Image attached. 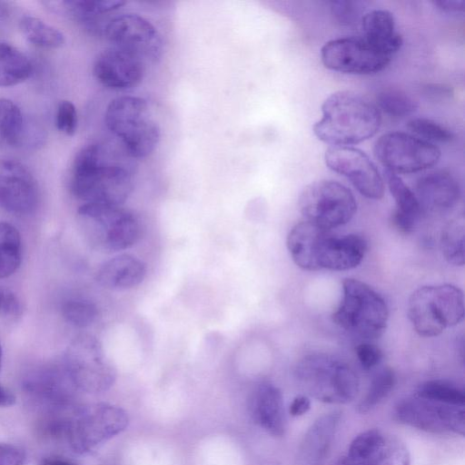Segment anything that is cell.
<instances>
[{
	"label": "cell",
	"instance_id": "obj_20",
	"mask_svg": "<svg viewBox=\"0 0 465 465\" xmlns=\"http://www.w3.org/2000/svg\"><path fill=\"white\" fill-rule=\"evenodd\" d=\"M25 393L49 411H61L72 401L74 388L64 368L45 366L30 372L23 382Z\"/></svg>",
	"mask_w": 465,
	"mask_h": 465
},
{
	"label": "cell",
	"instance_id": "obj_33",
	"mask_svg": "<svg viewBox=\"0 0 465 465\" xmlns=\"http://www.w3.org/2000/svg\"><path fill=\"white\" fill-rule=\"evenodd\" d=\"M25 119L15 103L0 98V147L5 144L15 145Z\"/></svg>",
	"mask_w": 465,
	"mask_h": 465
},
{
	"label": "cell",
	"instance_id": "obj_44",
	"mask_svg": "<svg viewBox=\"0 0 465 465\" xmlns=\"http://www.w3.org/2000/svg\"><path fill=\"white\" fill-rule=\"evenodd\" d=\"M434 4L442 11L448 13L460 12L464 8V1L440 0L435 1Z\"/></svg>",
	"mask_w": 465,
	"mask_h": 465
},
{
	"label": "cell",
	"instance_id": "obj_22",
	"mask_svg": "<svg viewBox=\"0 0 465 465\" xmlns=\"http://www.w3.org/2000/svg\"><path fill=\"white\" fill-rule=\"evenodd\" d=\"M414 193L421 210L441 213L457 203L460 189L450 173L438 170L420 176L416 182Z\"/></svg>",
	"mask_w": 465,
	"mask_h": 465
},
{
	"label": "cell",
	"instance_id": "obj_2",
	"mask_svg": "<svg viewBox=\"0 0 465 465\" xmlns=\"http://www.w3.org/2000/svg\"><path fill=\"white\" fill-rule=\"evenodd\" d=\"M287 249L294 263L304 271H348L364 258L367 242L359 234L337 235L308 221L289 232Z\"/></svg>",
	"mask_w": 465,
	"mask_h": 465
},
{
	"label": "cell",
	"instance_id": "obj_36",
	"mask_svg": "<svg viewBox=\"0 0 465 465\" xmlns=\"http://www.w3.org/2000/svg\"><path fill=\"white\" fill-rule=\"evenodd\" d=\"M64 318L70 324L84 328L90 326L98 315L96 305L84 299H72L66 301L62 307Z\"/></svg>",
	"mask_w": 465,
	"mask_h": 465
},
{
	"label": "cell",
	"instance_id": "obj_24",
	"mask_svg": "<svg viewBox=\"0 0 465 465\" xmlns=\"http://www.w3.org/2000/svg\"><path fill=\"white\" fill-rule=\"evenodd\" d=\"M254 420L270 434L280 437L286 430V417L282 392L270 382L260 384L251 400Z\"/></svg>",
	"mask_w": 465,
	"mask_h": 465
},
{
	"label": "cell",
	"instance_id": "obj_5",
	"mask_svg": "<svg viewBox=\"0 0 465 465\" xmlns=\"http://www.w3.org/2000/svg\"><path fill=\"white\" fill-rule=\"evenodd\" d=\"M107 129L122 143L131 158H144L156 148L161 130L149 114L146 101L137 96L113 99L104 113Z\"/></svg>",
	"mask_w": 465,
	"mask_h": 465
},
{
	"label": "cell",
	"instance_id": "obj_9",
	"mask_svg": "<svg viewBox=\"0 0 465 465\" xmlns=\"http://www.w3.org/2000/svg\"><path fill=\"white\" fill-rule=\"evenodd\" d=\"M63 365L74 387L84 392H104L116 379L114 367L92 335L81 334L71 341Z\"/></svg>",
	"mask_w": 465,
	"mask_h": 465
},
{
	"label": "cell",
	"instance_id": "obj_47",
	"mask_svg": "<svg viewBox=\"0 0 465 465\" xmlns=\"http://www.w3.org/2000/svg\"><path fill=\"white\" fill-rule=\"evenodd\" d=\"M10 14V7L7 3L0 2V21L5 20Z\"/></svg>",
	"mask_w": 465,
	"mask_h": 465
},
{
	"label": "cell",
	"instance_id": "obj_28",
	"mask_svg": "<svg viewBox=\"0 0 465 465\" xmlns=\"http://www.w3.org/2000/svg\"><path fill=\"white\" fill-rule=\"evenodd\" d=\"M33 64L13 45L0 40V87H11L31 77Z\"/></svg>",
	"mask_w": 465,
	"mask_h": 465
},
{
	"label": "cell",
	"instance_id": "obj_18",
	"mask_svg": "<svg viewBox=\"0 0 465 465\" xmlns=\"http://www.w3.org/2000/svg\"><path fill=\"white\" fill-rule=\"evenodd\" d=\"M39 203V187L30 169L9 158L0 159V208L15 215L32 213Z\"/></svg>",
	"mask_w": 465,
	"mask_h": 465
},
{
	"label": "cell",
	"instance_id": "obj_17",
	"mask_svg": "<svg viewBox=\"0 0 465 465\" xmlns=\"http://www.w3.org/2000/svg\"><path fill=\"white\" fill-rule=\"evenodd\" d=\"M326 165L351 181L359 193L378 200L384 194V181L369 156L351 146H331L324 155Z\"/></svg>",
	"mask_w": 465,
	"mask_h": 465
},
{
	"label": "cell",
	"instance_id": "obj_10",
	"mask_svg": "<svg viewBox=\"0 0 465 465\" xmlns=\"http://www.w3.org/2000/svg\"><path fill=\"white\" fill-rule=\"evenodd\" d=\"M127 425L128 415L122 408L104 402L89 404L72 413L65 438L75 453L85 454L121 433Z\"/></svg>",
	"mask_w": 465,
	"mask_h": 465
},
{
	"label": "cell",
	"instance_id": "obj_49",
	"mask_svg": "<svg viewBox=\"0 0 465 465\" xmlns=\"http://www.w3.org/2000/svg\"><path fill=\"white\" fill-rule=\"evenodd\" d=\"M2 358H3V351H2V348H1V344H0V368L2 365Z\"/></svg>",
	"mask_w": 465,
	"mask_h": 465
},
{
	"label": "cell",
	"instance_id": "obj_29",
	"mask_svg": "<svg viewBox=\"0 0 465 465\" xmlns=\"http://www.w3.org/2000/svg\"><path fill=\"white\" fill-rule=\"evenodd\" d=\"M19 29L29 43L38 47L60 48L65 42L64 35L59 29L35 16L21 17Z\"/></svg>",
	"mask_w": 465,
	"mask_h": 465
},
{
	"label": "cell",
	"instance_id": "obj_15",
	"mask_svg": "<svg viewBox=\"0 0 465 465\" xmlns=\"http://www.w3.org/2000/svg\"><path fill=\"white\" fill-rule=\"evenodd\" d=\"M104 35L111 46L124 51L146 64L157 61L163 52V40L155 26L137 14L114 15Z\"/></svg>",
	"mask_w": 465,
	"mask_h": 465
},
{
	"label": "cell",
	"instance_id": "obj_11",
	"mask_svg": "<svg viewBox=\"0 0 465 465\" xmlns=\"http://www.w3.org/2000/svg\"><path fill=\"white\" fill-rule=\"evenodd\" d=\"M298 205L305 221L329 231L348 223L357 210L351 190L333 180L308 184L299 197Z\"/></svg>",
	"mask_w": 465,
	"mask_h": 465
},
{
	"label": "cell",
	"instance_id": "obj_8",
	"mask_svg": "<svg viewBox=\"0 0 465 465\" xmlns=\"http://www.w3.org/2000/svg\"><path fill=\"white\" fill-rule=\"evenodd\" d=\"M78 216L87 241L99 251H124L139 239L137 218L122 205L84 203L78 208Z\"/></svg>",
	"mask_w": 465,
	"mask_h": 465
},
{
	"label": "cell",
	"instance_id": "obj_46",
	"mask_svg": "<svg viewBox=\"0 0 465 465\" xmlns=\"http://www.w3.org/2000/svg\"><path fill=\"white\" fill-rule=\"evenodd\" d=\"M42 465H76L72 461L67 460L58 458V457H51L45 459L42 462Z\"/></svg>",
	"mask_w": 465,
	"mask_h": 465
},
{
	"label": "cell",
	"instance_id": "obj_16",
	"mask_svg": "<svg viewBox=\"0 0 465 465\" xmlns=\"http://www.w3.org/2000/svg\"><path fill=\"white\" fill-rule=\"evenodd\" d=\"M337 465H411V455L396 436L371 429L351 440Z\"/></svg>",
	"mask_w": 465,
	"mask_h": 465
},
{
	"label": "cell",
	"instance_id": "obj_35",
	"mask_svg": "<svg viewBox=\"0 0 465 465\" xmlns=\"http://www.w3.org/2000/svg\"><path fill=\"white\" fill-rule=\"evenodd\" d=\"M376 106L391 117H405L411 114L417 108L416 102L404 91L386 88L376 95Z\"/></svg>",
	"mask_w": 465,
	"mask_h": 465
},
{
	"label": "cell",
	"instance_id": "obj_30",
	"mask_svg": "<svg viewBox=\"0 0 465 465\" xmlns=\"http://www.w3.org/2000/svg\"><path fill=\"white\" fill-rule=\"evenodd\" d=\"M22 261V242L17 229L11 223L0 222V279L14 274Z\"/></svg>",
	"mask_w": 465,
	"mask_h": 465
},
{
	"label": "cell",
	"instance_id": "obj_23",
	"mask_svg": "<svg viewBox=\"0 0 465 465\" xmlns=\"http://www.w3.org/2000/svg\"><path fill=\"white\" fill-rule=\"evenodd\" d=\"M340 422L339 412L319 417L306 431L292 465H322Z\"/></svg>",
	"mask_w": 465,
	"mask_h": 465
},
{
	"label": "cell",
	"instance_id": "obj_39",
	"mask_svg": "<svg viewBox=\"0 0 465 465\" xmlns=\"http://www.w3.org/2000/svg\"><path fill=\"white\" fill-rule=\"evenodd\" d=\"M331 5V13L341 25H354L363 15H361V5L359 2L332 1Z\"/></svg>",
	"mask_w": 465,
	"mask_h": 465
},
{
	"label": "cell",
	"instance_id": "obj_45",
	"mask_svg": "<svg viewBox=\"0 0 465 465\" xmlns=\"http://www.w3.org/2000/svg\"><path fill=\"white\" fill-rule=\"evenodd\" d=\"M15 403V395L0 384V407H9Z\"/></svg>",
	"mask_w": 465,
	"mask_h": 465
},
{
	"label": "cell",
	"instance_id": "obj_43",
	"mask_svg": "<svg viewBox=\"0 0 465 465\" xmlns=\"http://www.w3.org/2000/svg\"><path fill=\"white\" fill-rule=\"evenodd\" d=\"M311 408V401L307 396H296L289 408L290 414L293 417H298L305 414Z\"/></svg>",
	"mask_w": 465,
	"mask_h": 465
},
{
	"label": "cell",
	"instance_id": "obj_6",
	"mask_svg": "<svg viewBox=\"0 0 465 465\" xmlns=\"http://www.w3.org/2000/svg\"><path fill=\"white\" fill-rule=\"evenodd\" d=\"M389 308L384 298L367 283L353 278L342 282V298L332 321L345 331L366 340L386 330Z\"/></svg>",
	"mask_w": 465,
	"mask_h": 465
},
{
	"label": "cell",
	"instance_id": "obj_32",
	"mask_svg": "<svg viewBox=\"0 0 465 465\" xmlns=\"http://www.w3.org/2000/svg\"><path fill=\"white\" fill-rule=\"evenodd\" d=\"M415 395L441 403L464 406L463 389L446 380H430L421 383Z\"/></svg>",
	"mask_w": 465,
	"mask_h": 465
},
{
	"label": "cell",
	"instance_id": "obj_27",
	"mask_svg": "<svg viewBox=\"0 0 465 465\" xmlns=\"http://www.w3.org/2000/svg\"><path fill=\"white\" fill-rule=\"evenodd\" d=\"M389 190L396 207L391 214L392 226L401 233H411L421 213V208L414 192L396 173L385 171Z\"/></svg>",
	"mask_w": 465,
	"mask_h": 465
},
{
	"label": "cell",
	"instance_id": "obj_14",
	"mask_svg": "<svg viewBox=\"0 0 465 465\" xmlns=\"http://www.w3.org/2000/svg\"><path fill=\"white\" fill-rule=\"evenodd\" d=\"M321 59L330 70L353 74H369L381 71L391 60L362 36L332 39L322 47Z\"/></svg>",
	"mask_w": 465,
	"mask_h": 465
},
{
	"label": "cell",
	"instance_id": "obj_25",
	"mask_svg": "<svg viewBox=\"0 0 465 465\" xmlns=\"http://www.w3.org/2000/svg\"><path fill=\"white\" fill-rule=\"evenodd\" d=\"M146 272V264L142 260L123 253L104 262L97 272L96 279L107 289L126 290L139 285Z\"/></svg>",
	"mask_w": 465,
	"mask_h": 465
},
{
	"label": "cell",
	"instance_id": "obj_13",
	"mask_svg": "<svg viewBox=\"0 0 465 465\" xmlns=\"http://www.w3.org/2000/svg\"><path fill=\"white\" fill-rule=\"evenodd\" d=\"M394 414L400 422L426 432L460 436L465 432L464 406L413 395L400 401L395 406Z\"/></svg>",
	"mask_w": 465,
	"mask_h": 465
},
{
	"label": "cell",
	"instance_id": "obj_19",
	"mask_svg": "<svg viewBox=\"0 0 465 465\" xmlns=\"http://www.w3.org/2000/svg\"><path fill=\"white\" fill-rule=\"evenodd\" d=\"M144 72V62L113 46L99 53L93 65L95 79L114 90L136 86L143 80Z\"/></svg>",
	"mask_w": 465,
	"mask_h": 465
},
{
	"label": "cell",
	"instance_id": "obj_1",
	"mask_svg": "<svg viewBox=\"0 0 465 465\" xmlns=\"http://www.w3.org/2000/svg\"><path fill=\"white\" fill-rule=\"evenodd\" d=\"M133 164L109 146L91 143L75 154L72 193L84 203L123 205L134 188Z\"/></svg>",
	"mask_w": 465,
	"mask_h": 465
},
{
	"label": "cell",
	"instance_id": "obj_21",
	"mask_svg": "<svg viewBox=\"0 0 465 465\" xmlns=\"http://www.w3.org/2000/svg\"><path fill=\"white\" fill-rule=\"evenodd\" d=\"M50 10L75 20L94 34L104 35L107 24L114 16L109 14L125 5L121 0H70L43 3Z\"/></svg>",
	"mask_w": 465,
	"mask_h": 465
},
{
	"label": "cell",
	"instance_id": "obj_26",
	"mask_svg": "<svg viewBox=\"0 0 465 465\" xmlns=\"http://www.w3.org/2000/svg\"><path fill=\"white\" fill-rule=\"evenodd\" d=\"M362 37L382 53L392 55L402 45V37L395 30L393 15L383 9L365 13L361 19Z\"/></svg>",
	"mask_w": 465,
	"mask_h": 465
},
{
	"label": "cell",
	"instance_id": "obj_42",
	"mask_svg": "<svg viewBox=\"0 0 465 465\" xmlns=\"http://www.w3.org/2000/svg\"><path fill=\"white\" fill-rule=\"evenodd\" d=\"M25 453L19 447L0 443V465H23Z\"/></svg>",
	"mask_w": 465,
	"mask_h": 465
},
{
	"label": "cell",
	"instance_id": "obj_31",
	"mask_svg": "<svg viewBox=\"0 0 465 465\" xmlns=\"http://www.w3.org/2000/svg\"><path fill=\"white\" fill-rule=\"evenodd\" d=\"M464 219L456 218L444 226L440 234V250L445 260L454 266L464 264Z\"/></svg>",
	"mask_w": 465,
	"mask_h": 465
},
{
	"label": "cell",
	"instance_id": "obj_7",
	"mask_svg": "<svg viewBox=\"0 0 465 465\" xmlns=\"http://www.w3.org/2000/svg\"><path fill=\"white\" fill-rule=\"evenodd\" d=\"M408 317L420 336H438L463 321V292L450 283L421 286L409 298Z\"/></svg>",
	"mask_w": 465,
	"mask_h": 465
},
{
	"label": "cell",
	"instance_id": "obj_40",
	"mask_svg": "<svg viewBox=\"0 0 465 465\" xmlns=\"http://www.w3.org/2000/svg\"><path fill=\"white\" fill-rule=\"evenodd\" d=\"M357 359L365 370H371L381 361L383 353L375 344L370 342H361L355 348Z\"/></svg>",
	"mask_w": 465,
	"mask_h": 465
},
{
	"label": "cell",
	"instance_id": "obj_48",
	"mask_svg": "<svg viewBox=\"0 0 465 465\" xmlns=\"http://www.w3.org/2000/svg\"><path fill=\"white\" fill-rule=\"evenodd\" d=\"M6 292H3L0 290V311H3V306H4Z\"/></svg>",
	"mask_w": 465,
	"mask_h": 465
},
{
	"label": "cell",
	"instance_id": "obj_34",
	"mask_svg": "<svg viewBox=\"0 0 465 465\" xmlns=\"http://www.w3.org/2000/svg\"><path fill=\"white\" fill-rule=\"evenodd\" d=\"M396 383L392 369L384 367L372 377L369 388L358 404L360 412H367L379 404L391 391Z\"/></svg>",
	"mask_w": 465,
	"mask_h": 465
},
{
	"label": "cell",
	"instance_id": "obj_41",
	"mask_svg": "<svg viewBox=\"0 0 465 465\" xmlns=\"http://www.w3.org/2000/svg\"><path fill=\"white\" fill-rule=\"evenodd\" d=\"M45 140L44 130L35 123H28L25 119L15 146L36 147Z\"/></svg>",
	"mask_w": 465,
	"mask_h": 465
},
{
	"label": "cell",
	"instance_id": "obj_3",
	"mask_svg": "<svg viewBox=\"0 0 465 465\" xmlns=\"http://www.w3.org/2000/svg\"><path fill=\"white\" fill-rule=\"evenodd\" d=\"M381 114L376 104L351 91H338L322 105V118L313 133L332 146H351L372 137L379 130Z\"/></svg>",
	"mask_w": 465,
	"mask_h": 465
},
{
	"label": "cell",
	"instance_id": "obj_12",
	"mask_svg": "<svg viewBox=\"0 0 465 465\" xmlns=\"http://www.w3.org/2000/svg\"><path fill=\"white\" fill-rule=\"evenodd\" d=\"M376 158L393 173H411L436 164L440 150L434 143L403 132L380 136L374 144Z\"/></svg>",
	"mask_w": 465,
	"mask_h": 465
},
{
	"label": "cell",
	"instance_id": "obj_4",
	"mask_svg": "<svg viewBox=\"0 0 465 465\" xmlns=\"http://www.w3.org/2000/svg\"><path fill=\"white\" fill-rule=\"evenodd\" d=\"M295 377L308 395L325 403H348L356 397L360 388L353 369L326 353H312L302 358L296 365Z\"/></svg>",
	"mask_w": 465,
	"mask_h": 465
},
{
	"label": "cell",
	"instance_id": "obj_38",
	"mask_svg": "<svg viewBox=\"0 0 465 465\" xmlns=\"http://www.w3.org/2000/svg\"><path fill=\"white\" fill-rule=\"evenodd\" d=\"M54 124L57 130L68 136H73L77 129L78 116L74 104L68 101H61L56 108Z\"/></svg>",
	"mask_w": 465,
	"mask_h": 465
},
{
	"label": "cell",
	"instance_id": "obj_37",
	"mask_svg": "<svg viewBox=\"0 0 465 465\" xmlns=\"http://www.w3.org/2000/svg\"><path fill=\"white\" fill-rule=\"evenodd\" d=\"M408 128L414 133L417 137L430 143H446L451 141L453 138V134L449 128L428 118L420 117L411 119L408 123Z\"/></svg>",
	"mask_w": 465,
	"mask_h": 465
}]
</instances>
